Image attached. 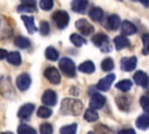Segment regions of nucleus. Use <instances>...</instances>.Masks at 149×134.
<instances>
[{"mask_svg": "<svg viewBox=\"0 0 149 134\" xmlns=\"http://www.w3.org/2000/svg\"><path fill=\"white\" fill-rule=\"evenodd\" d=\"M83 111V103L78 99L72 98H64L61 104L59 112L62 114H70V115H79Z\"/></svg>", "mask_w": 149, "mask_h": 134, "instance_id": "obj_1", "label": "nucleus"}, {"mask_svg": "<svg viewBox=\"0 0 149 134\" xmlns=\"http://www.w3.org/2000/svg\"><path fill=\"white\" fill-rule=\"evenodd\" d=\"M59 70L68 77H74L76 76V66L71 58L69 57H62L58 62Z\"/></svg>", "mask_w": 149, "mask_h": 134, "instance_id": "obj_2", "label": "nucleus"}, {"mask_svg": "<svg viewBox=\"0 0 149 134\" xmlns=\"http://www.w3.org/2000/svg\"><path fill=\"white\" fill-rule=\"evenodd\" d=\"M52 20L55 21V23L57 24V27L59 29H64L68 26V23L70 21V17H69V14L65 10H56L52 14Z\"/></svg>", "mask_w": 149, "mask_h": 134, "instance_id": "obj_3", "label": "nucleus"}, {"mask_svg": "<svg viewBox=\"0 0 149 134\" xmlns=\"http://www.w3.org/2000/svg\"><path fill=\"white\" fill-rule=\"evenodd\" d=\"M92 42L94 43V45L99 47L104 52L111 50V47H109V43H108V37H107V35H105L102 33H99V34L94 35L92 37Z\"/></svg>", "mask_w": 149, "mask_h": 134, "instance_id": "obj_4", "label": "nucleus"}, {"mask_svg": "<svg viewBox=\"0 0 149 134\" xmlns=\"http://www.w3.org/2000/svg\"><path fill=\"white\" fill-rule=\"evenodd\" d=\"M44 77H45L50 83H52V84H55V85H57V84L61 83V73H59V71H58L56 68H54V66H49V68H47V69L44 70Z\"/></svg>", "mask_w": 149, "mask_h": 134, "instance_id": "obj_5", "label": "nucleus"}, {"mask_svg": "<svg viewBox=\"0 0 149 134\" xmlns=\"http://www.w3.org/2000/svg\"><path fill=\"white\" fill-rule=\"evenodd\" d=\"M76 28H77L81 34H84V35H90V34H92L93 30H94L93 26H92L87 20H85V19H79V20H77V21H76Z\"/></svg>", "mask_w": 149, "mask_h": 134, "instance_id": "obj_6", "label": "nucleus"}, {"mask_svg": "<svg viewBox=\"0 0 149 134\" xmlns=\"http://www.w3.org/2000/svg\"><path fill=\"white\" fill-rule=\"evenodd\" d=\"M31 84V78L28 73H21L16 78V86L19 87L20 91H26L29 89Z\"/></svg>", "mask_w": 149, "mask_h": 134, "instance_id": "obj_7", "label": "nucleus"}, {"mask_svg": "<svg viewBox=\"0 0 149 134\" xmlns=\"http://www.w3.org/2000/svg\"><path fill=\"white\" fill-rule=\"evenodd\" d=\"M105 101H106V98H105L102 94L95 92V93L92 94V97H91V100H90V108H92V110H99V108H101V107L105 105Z\"/></svg>", "mask_w": 149, "mask_h": 134, "instance_id": "obj_8", "label": "nucleus"}, {"mask_svg": "<svg viewBox=\"0 0 149 134\" xmlns=\"http://www.w3.org/2000/svg\"><path fill=\"white\" fill-rule=\"evenodd\" d=\"M114 79H115V75L114 73L107 75L106 77H104V78H101L99 80V83L97 84V89L100 90V91H108Z\"/></svg>", "mask_w": 149, "mask_h": 134, "instance_id": "obj_9", "label": "nucleus"}, {"mask_svg": "<svg viewBox=\"0 0 149 134\" xmlns=\"http://www.w3.org/2000/svg\"><path fill=\"white\" fill-rule=\"evenodd\" d=\"M137 64V58L135 56H132V57H125L121 59V63H120V66L123 71H133L135 69Z\"/></svg>", "mask_w": 149, "mask_h": 134, "instance_id": "obj_10", "label": "nucleus"}, {"mask_svg": "<svg viewBox=\"0 0 149 134\" xmlns=\"http://www.w3.org/2000/svg\"><path fill=\"white\" fill-rule=\"evenodd\" d=\"M42 103L47 106H54L57 103V94L52 90H45L42 96Z\"/></svg>", "mask_w": 149, "mask_h": 134, "instance_id": "obj_11", "label": "nucleus"}, {"mask_svg": "<svg viewBox=\"0 0 149 134\" xmlns=\"http://www.w3.org/2000/svg\"><path fill=\"white\" fill-rule=\"evenodd\" d=\"M34 108H35L34 104H30V103L24 104L23 106L20 107V110H19V112H17V117H19L20 119H28V118L33 114Z\"/></svg>", "mask_w": 149, "mask_h": 134, "instance_id": "obj_12", "label": "nucleus"}, {"mask_svg": "<svg viewBox=\"0 0 149 134\" xmlns=\"http://www.w3.org/2000/svg\"><path fill=\"white\" fill-rule=\"evenodd\" d=\"M133 79H134L135 84H137L140 86H143V87H146L147 84L149 83V77L143 71H136L133 76Z\"/></svg>", "mask_w": 149, "mask_h": 134, "instance_id": "obj_13", "label": "nucleus"}, {"mask_svg": "<svg viewBox=\"0 0 149 134\" xmlns=\"http://www.w3.org/2000/svg\"><path fill=\"white\" fill-rule=\"evenodd\" d=\"M121 26V20L119 17V15L116 14H112L107 17V21H106V27H108L111 30H115L118 29L119 27Z\"/></svg>", "mask_w": 149, "mask_h": 134, "instance_id": "obj_14", "label": "nucleus"}, {"mask_svg": "<svg viewBox=\"0 0 149 134\" xmlns=\"http://www.w3.org/2000/svg\"><path fill=\"white\" fill-rule=\"evenodd\" d=\"M87 5H88L87 0H72L71 8H72V10L77 12V13H83L86 9Z\"/></svg>", "mask_w": 149, "mask_h": 134, "instance_id": "obj_15", "label": "nucleus"}, {"mask_svg": "<svg viewBox=\"0 0 149 134\" xmlns=\"http://www.w3.org/2000/svg\"><path fill=\"white\" fill-rule=\"evenodd\" d=\"M21 19H22V21L24 22V26H26L27 31H28L29 34H33V33H35V31L37 30V28H36V26H35V23H34V19H33L31 16L21 15Z\"/></svg>", "mask_w": 149, "mask_h": 134, "instance_id": "obj_16", "label": "nucleus"}, {"mask_svg": "<svg viewBox=\"0 0 149 134\" xmlns=\"http://www.w3.org/2000/svg\"><path fill=\"white\" fill-rule=\"evenodd\" d=\"M121 30H122V34L125 35H133L136 33V27L134 23H132L130 21H123L121 22Z\"/></svg>", "mask_w": 149, "mask_h": 134, "instance_id": "obj_17", "label": "nucleus"}, {"mask_svg": "<svg viewBox=\"0 0 149 134\" xmlns=\"http://www.w3.org/2000/svg\"><path fill=\"white\" fill-rule=\"evenodd\" d=\"M113 42H114V47L118 50H121V49H123L126 47H129V40L126 36H123V35H120V36L114 37Z\"/></svg>", "mask_w": 149, "mask_h": 134, "instance_id": "obj_18", "label": "nucleus"}, {"mask_svg": "<svg viewBox=\"0 0 149 134\" xmlns=\"http://www.w3.org/2000/svg\"><path fill=\"white\" fill-rule=\"evenodd\" d=\"M115 104L121 111H126L127 112L129 110V99L126 98V97H122V96L116 97L115 98Z\"/></svg>", "mask_w": 149, "mask_h": 134, "instance_id": "obj_19", "label": "nucleus"}, {"mask_svg": "<svg viewBox=\"0 0 149 134\" xmlns=\"http://www.w3.org/2000/svg\"><path fill=\"white\" fill-rule=\"evenodd\" d=\"M136 127L140 129H147L149 128V114H142L136 120Z\"/></svg>", "mask_w": 149, "mask_h": 134, "instance_id": "obj_20", "label": "nucleus"}, {"mask_svg": "<svg viewBox=\"0 0 149 134\" xmlns=\"http://www.w3.org/2000/svg\"><path fill=\"white\" fill-rule=\"evenodd\" d=\"M7 61L12 64V65H20L21 64V56L17 51H10L7 54Z\"/></svg>", "mask_w": 149, "mask_h": 134, "instance_id": "obj_21", "label": "nucleus"}, {"mask_svg": "<svg viewBox=\"0 0 149 134\" xmlns=\"http://www.w3.org/2000/svg\"><path fill=\"white\" fill-rule=\"evenodd\" d=\"M94 64L91 62V61H85V62H83L79 66H78V70L79 71H81V72H84V73H92V72H94Z\"/></svg>", "mask_w": 149, "mask_h": 134, "instance_id": "obj_22", "label": "nucleus"}, {"mask_svg": "<svg viewBox=\"0 0 149 134\" xmlns=\"http://www.w3.org/2000/svg\"><path fill=\"white\" fill-rule=\"evenodd\" d=\"M14 43H15L16 47L22 48V49H26L30 45V41L27 37H23V36H16L14 38Z\"/></svg>", "mask_w": 149, "mask_h": 134, "instance_id": "obj_23", "label": "nucleus"}, {"mask_svg": "<svg viewBox=\"0 0 149 134\" xmlns=\"http://www.w3.org/2000/svg\"><path fill=\"white\" fill-rule=\"evenodd\" d=\"M102 15H104V12L99 7H94V8H92L90 10V17L93 21H100L102 19Z\"/></svg>", "mask_w": 149, "mask_h": 134, "instance_id": "obj_24", "label": "nucleus"}, {"mask_svg": "<svg viewBox=\"0 0 149 134\" xmlns=\"http://www.w3.org/2000/svg\"><path fill=\"white\" fill-rule=\"evenodd\" d=\"M132 82L130 80H128V79H123V80H120L119 83H116V85H115V87L118 89V90H120V91H123V92H127V91H129L130 89H132Z\"/></svg>", "mask_w": 149, "mask_h": 134, "instance_id": "obj_25", "label": "nucleus"}, {"mask_svg": "<svg viewBox=\"0 0 149 134\" xmlns=\"http://www.w3.org/2000/svg\"><path fill=\"white\" fill-rule=\"evenodd\" d=\"M84 118H85L86 121H88V122H93V121L98 120V113H97L95 110L88 108V110L85 111V113H84Z\"/></svg>", "mask_w": 149, "mask_h": 134, "instance_id": "obj_26", "label": "nucleus"}, {"mask_svg": "<svg viewBox=\"0 0 149 134\" xmlns=\"http://www.w3.org/2000/svg\"><path fill=\"white\" fill-rule=\"evenodd\" d=\"M70 40H71V42H72L76 47H81V45H84V44L86 43V40H85L83 36H80L79 34H72V35L70 36Z\"/></svg>", "mask_w": 149, "mask_h": 134, "instance_id": "obj_27", "label": "nucleus"}, {"mask_svg": "<svg viewBox=\"0 0 149 134\" xmlns=\"http://www.w3.org/2000/svg\"><path fill=\"white\" fill-rule=\"evenodd\" d=\"M45 57L48 58V59H50V61H56V59H58V51L54 48V47H48L47 49H45Z\"/></svg>", "mask_w": 149, "mask_h": 134, "instance_id": "obj_28", "label": "nucleus"}, {"mask_svg": "<svg viewBox=\"0 0 149 134\" xmlns=\"http://www.w3.org/2000/svg\"><path fill=\"white\" fill-rule=\"evenodd\" d=\"M51 114H52L51 108H49V107H47V106H41V107H38V110H37V115H38L40 118L47 119V118H49Z\"/></svg>", "mask_w": 149, "mask_h": 134, "instance_id": "obj_29", "label": "nucleus"}, {"mask_svg": "<svg viewBox=\"0 0 149 134\" xmlns=\"http://www.w3.org/2000/svg\"><path fill=\"white\" fill-rule=\"evenodd\" d=\"M76 131H77V124H71V125L63 126L59 133L61 134H76Z\"/></svg>", "mask_w": 149, "mask_h": 134, "instance_id": "obj_30", "label": "nucleus"}, {"mask_svg": "<svg viewBox=\"0 0 149 134\" xmlns=\"http://www.w3.org/2000/svg\"><path fill=\"white\" fill-rule=\"evenodd\" d=\"M17 134H36V131L28 126V125H20L19 128H17Z\"/></svg>", "mask_w": 149, "mask_h": 134, "instance_id": "obj_31", "label": "nucleus"}, {"mask_svg": "<svg viewBox=\"0 0 149 134\" xmlns=\"http://www.w3.org/2000/svg\"><path fill=\"white\" fill-rule=\"evenodd\" d=\"M113 68H114V62H113L112 58L107 57V58L102 59V62H101V69L104 71H111V70H113Z\"/></svg>", "mask_w": 149, "mask_h": 134, "instance_id": "obj_32", "label": "nucleus"}, {"mask_svg": "<svg viewBox=\"0 0 149 134\" xmlns=\"http://www.w3.org/2000/svg\"><path fill=\"white\" fill-rule=\"evenodd\" d=\"M52 132H54V128H52L51 124L44 122L40 126V133L41 134H52Z\"/></svg>", "mask_w": 149, "mask_h": 134, "instance_id": "obj_33", "label": "nucleus"}, {"mask_svg": "<svg viewBox=\"0 0 149 134\" xmlns=\"http://www.w3.org/2000/svg\"><path fill=\"white\" fill-rule=\"evenodd\" d=\"M142 42H143L142 54L143 55H148L149 54V34H144L142 36Z\"/></svg>", "mask_w": 149, "mask_h": 134, "instance_id": "obj_34", "label": "nucleus"}, {"mask_svg": "<svg viewBox=\"0 0 149 134\" xmlns=\"http://www.w3.org/2000/svg\"><path fill=\"white\" fill-rule=\"evenodd\" d=\"M140 105L144 110V112L149 114V97L148 96H142L140 98Z\"/></svg>", "mask_w": 149, "mask_h": 134, "instance_id": "obj_35", "label": "nucleus"}, {"mask_svg": "<svg viewBox=\"0 0 149 134\" xmlns=\"http://www.w3.org/2000/svg\"><path fill=\"white\" fill-rule=\"evenodd\" d=\"M54 6V0H40V7L43 10H50Z\"/></svg>", "mask_w": 149, "mask_h": 134, "instance_id": "obj_36", "label": "nucleus"}, {"mask_svg": "<svg viewBox=\"0 0 149 134\" xmlns=\"http://www.w3.org/2000/svg\"><path fill=\"white\" fill-rule=\"evenodd\" d=\"M40 31L42 35H48L50 31V26L47 21H41L40 23Z\"/></svg>", "mask_w": 149, "mask_h": 134, "instance_id": "obj_37", "label": "nucleus"}, {"mask_svg": "<svg viewBox=\"0 0 149 134\" xmlns=\"http://www.w3.org/2000/svg\"><path fill=\"white\" fill-rule=\"evenodd\" d=\"M95 133L97 134H111V131L107 127L100 125V126H97L95 127Z\"/></svg>", "mask_w": 149, "mask_h": 134, "instance_id": "obj_38", "label": "nucleus"}, {"mask_svg": "<svg viewBox=\"0 0 149 134\" xmlns=\"http://www.w3.org/2000/svg\"><path fill=\"white\" fill-rule=\"evenodd\" d=\"M17 10L19 12H34L35 7H29V6H26V5H21V6L17 7Z\"/></svg>", "mask_w": 149, "mask_h": 134, "instance_id": "obj_39", "label": "nucleus"}, {"mask_svg": "<svg viewBox=\"0 0 149 134\" xmlns=\"http://www.w3.org/2000/svg\"><path fill=\"white\" fill-rule=\"evenodd\" d=\"M22 5H26V6H29V7H35V0H21Z\"/></svg>", "mask_w": 149, "mask_h": 134, "instance_id": "obj_40", "label": "nucleus"}, {"mask_svg": "<svg viewBox=\"0 0 149 134\" xmlns=\"http://www.w3.org/2000/svg\"><path fill=\"white\" fill-rule=\"evenodd\" d=\"M118 134H136L134 129L132 128H127V129H121L118 132Z\"/></svg>", "mask_w": 149, "mask_h": 134, "instance_id": "obj_41", "label": "nucleus"}, {"mask_svg": "<svg viewBox=\"0 0 149 134\" xmlns=\"http://www.w3.org/2000/svg\"><path fill=\"white\" fill-rule=\"evenodd\" d=\"M7 51L5 50V49H0V59H2V58H5L6 56H7Z\"/></svg>", "mask_w": 149, "mask_h": 134, "instance_id": "obj_42", "label": "nucleus"}, {"mask_svg": "<svg viewBox=\"0 0 149 134\" xmlns=\"http://www.w3.org/2000/svg\"><path fill=\"white\" fill-rule=\"evenodd\" d=\"M142 5H144V6H148L149 5V0H139Z\"/></svg>", "mask_w": 149, "mask_h": 134, "instance_id": "obj_43", "label": "nucleus"}, {"mask_svg": "<svg viewBox=\"0 0 149 134\" xmlns=\"http://www.w3.org/2000/svg\"><path fill=\"white\" fill-rule=\"evenodd\" d=\"M0 134H13L12 132H2V133H0Z\"/></svg>", "mask_w": 149, "mask_h": 134, "instance_id": "obj_44", "label": "nucleus"}, {"mask_svg": "<svg viewBox=\"0 0 149 134\" xmlns=\"http://www.w3.org/2000/svg\"><path fill=\"white\" fill-rule=\"evenodd\" d=\"M87 134H93V132H88V133H87Z\"/></svg>", "mask_w": 149, "mask_h": 134, "instance_id": "obj_45", "label": "nucleus"}, {"mask_svg": "<svg viewBox=\"0 0 149 134\" xmlns=\"http://www.w3.org/2000/svg\"><path fill=\"white\" fill-rule=\"evenodd\" d=\"M120 1H121V0H120Z\"/></svg>", "mask_w": 149, "mask_h": 134, "instance_id": "obj_46", "label": "nucleus"}]
</instances>
